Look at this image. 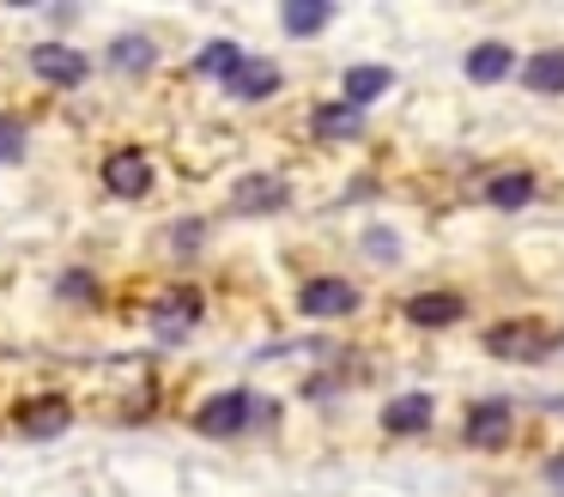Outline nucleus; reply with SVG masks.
Segmentation results:
<instances>
[{"label": "nucleus", "mask_w": 564, "mask_h": 497, "mask_svg": "<svg viewBox=\"0 0 564 497\" xmlns=\"http://www.w3.org/2000/svg\"><path fill=\"white\" fill-rule=\"evenodd\" d=\"M249 424H273V407H268V400H256L249 388H219V395H213L207 407L195 412V431L213 436V443H225V436H243Z\"/></svg>", "instance_id": "nucleus-1"}, {"label": "nucleus", "mask_w": 564, "mask_h": 497, "mask_svg": "<svg viewBox=\"0 0 564 497\" xmlns=\"http://www.w3.org/2000/svg\"><path fill=\"white\" fill-rule=\"evenodd\" d=\"M147 322H152V339H164V346H183V339L195 334V322H200V291H195V285L159 291Z\"/></svg>", "instance_id": "nucleus-2"}, {"label": "nucleus", "mask_w": 564, "mask_h": 497, "mask_svg": "<svg viewBox=\"0 0 564 497\" xmlns=\"http://www.w3.org/2000/svg\"><path fill=\"white\" fill-rule=\"evenodd\" d=\"M152 182H159V170H152V158L140 152V145H116V152L104 158V188H110L116 201H147Z\"/></svg>", "instance_id": "nucleus-3"}, {"label": "nucleus", "mask_w": 564, "mask_h": 497, "mask_svg": "<svg viewBox=\"0 0 564 497\" xmlns=\"http://www.w3.org/2000/svg\"><path fill=\"white\" fill-rule=\"evenodd\" d=\"M510 419H516V407L503 395H486V400H474V407L462 412V436L474 449H498L503 436H510Z\"/></svg>", "instance_id": "nucleus-4"}, {"label": "nucleus", "mask_w": 564, "mask_h": 497, "mask_svg": "<svg viewBox=\"0 0 564 497\" xmlns=\"http://www.w3.org/2000/svg\"><path fill=\"white\" fill-rule=\"evenodd\" d=\"M31 73L50 79V85H62V91H79V85L91 79V61L79 55V48H67V43H43V48H31Z\"/></svg>", "instance_id": "nucleus-5"}, {"label": "nucleus", "mask_w": 564, "mask_h": 497, "mask_svg": "<svg viewBox=\"0 0 564 497\" xmlns=\"http://www.w3.org/2000/svg\"><path fill=\"white\" fill-rule=\"evenodd\" d=\"M486 352H491V358H516V364H540L552 352V339L540 334L534 322H498L486 334Z\"/></svg>", "instance_id": "nucleus-6"}, {"label": "nucleus", "mask_w": 564, "mask_h": 497, "mask_svg": "<svg viewBox=\"0 0 564 497\" xmlns=\"http://www.w3.org/2000/svg\"><path fill=\"white\" fill-rule=\"evenodd\" d=\"M431 419H437V400L425 388H406V395H394L382 407V431L389 436H419V431H431Z\"/></svg>", "instance_id": "nucleus-7"}, {"label": "nucleus", "mask_w": 564, "mask_h": 497, "mask_svg": "<svg viewBox=\"0 0 564 497\" xmlns=\"http://www.w3.org/2000/svg\"><path fill=\"white\" fill-rule=\"evenodd\" d=\"M297 310L316 315V322H334V315H352L358 310V291L346 285V279H310V285L297 291Z\"/></svg>", "instance_id": "nucleus-8"}, {"label": "nucleus", "mask_w": 564, "mask_h": 497, "mask_svg": "<svg viewBox=\"0 0 564 497\" xmlns=\"http://www.w3.org/2000/svg\"><path fill=\"white\" fill-rule=\"evenodd\" d=\"M67 424H74V407L55 395H37L19 407V436H31V443H50V436H62Z\"/></svg>", "instance_id": "nucleus-9"}, {"label": "nucleus", "mask_w": 564, "mask_h": 497, "mask_svg": "<svg viewBox=\"0 0 564 497\" xmlns=\"http://www.w3.org/2000/svg\"><path fill=\"white\" fill-rule=\"evenodd\" d=\"M462 315H467L462 291H419V298H406V322H419V327H449Z\"/></svg>", "instance_id": "nucleus-10"}, {"label": "nucleus", "mask_w": 564, "mask_h": 497, "mask_svg": "<svg viewBox=\"0 0 564 497\" xmlns=\"http://www.w3.org/2000/svg\"><path fill=\"white\" fill-rule=\"evenodd\" d=\"M389 85H394L389 67H377V61H358V67H346V79H340V104L370 109L382 91H389Z\"/></svg>", "instance_id": "nucleus-11"}, {"label": "nucleus", "mask_w": 564, "mask_h": 497, "mask_svg": "<svg viewBox=\"0 0 564 497\" xmlns=\"http://www.w3.org/2000/svg\"><path fill=\"white\" fill-rule=\"evenodd\" d=\"M280 79H285V73H280V67H273V61H261V55H249V61H243V67H237V79H231V85H225V91H231V97H237V104H261V97H273V91H280Z\"/></svg>", "instance_id": "nucleus-12"}, {"label": "nucleus", "mask_w": 564, "mask_h": 497, "mask_svg": "<svg viewBox=\"0 0 564 497\" xmlns=\"http://www.w3.org/2000/svg\"><path fill=\"white\" fill-rule=\"evenodd\" d=\"M310 128H316V140H328V145H346V140H358L365 133V109H352V104H322L316 116H310Z\"/></svg>", "instance_id": "nucleus-13"}, {"label": "nucleus", "mask_w": 564, "mask_h": 497, "mask_svg": "<svg viewBox=\"0 0 564 497\" xmlns=\"http://www.w3.org/2000/svg\"><path fill=\"white\" fill-rule=\"evenodd\" d=\"M522 85L534 97H564V48H534L522 61Z\"/></svg>", "instance_id": "nucleus-14"}, {"label": "nucleus", "mask_w": 564, "mask_h": 497, "mask_svg": "<svg viewBox=\"0 0 564 497\" xmlns=\"http://www.w3.org/2000/svg\"><path fill=\"white\" fill-rule=\"evenodd\" d=\"M292 201V188H285V176H243L237 182V213H280V206Z\"/></svg>", "instance_id": "nucleus-15"}, {"label": "nucleus", "mask_w": 564, "mask_h": 497, "mask_svg": "<svg viewBox=\"0 0 564 497\" xmlns=\"http://www.w3.org/2000/svg\"><path fill=\"white\" fill-rule=\"evenodd\" d=\"M467 79L474 85H498V79H510L516 73V48L510 43H479V48H467Z\"/></svg>", "instance_id": "nucleus-16"}, {"label": "nucleus", "mask_w": 564, "mask_h": 497, "mask_svg": "<svg viewBox=\"0 0 564 497\" xmlns=\"http://www.w3.org/2000/svg\"><path fill=\"white\" fill-rule=\"evenodd\" d=\"M280 24H285V36H316L334 24V0H285Z\"/></svg>", "instance_id": "nucleus-17"}, {"label": "nucleus", "mask_w": 564, "mask_h": 497, "mask_svg": "<svg viewBox=\"0 0 564 497\" xmlns=\"http://www.w3.org/2000/svg\"><path fill=\"white\" fill-rule=\"evenodd\" d=\"M243 61H249L243 48H237L231 36H219V43H207V48H200V55H195V73H200V79H225V85H231Z\"/></svg>", "instance_id": "nucleus-18"}, {"label": "nucleus", "mask_w": 564, "mask_h": 497, "mask_svg": "<svg viewBox=\"0 0 564 497\" xmlns=\"http://www.w3.org/2000/svg\"><path fill=\"white\" fill-rule=\"evenodd\" d=\"M486 201L503 206V213H516V206L534 201V176H528V170H503V176L486 182Z\"/></svg>", "instance_id": "nucleus-19"}, {"label": "nucleus", "mask_w": 564, "mask_h": 497, "mask_svg": "<svg viewBox=\"0 0 564 497\" xmlns=\"http://www.w3.org/2000/svg\"><path fill=\"white\" fill-rule=\"evenodd\" d=\"M152 61H159V43H152V36H116L110 43V67H122V73H147Z\"/></svg>", "instance_id": "nucleus-20"}, {"label": "nucleus", "mask_w": 564, "mask_h": 497, "mask_svg": "<svg viewBox=\"0 0 564 497\" xmlns=\"http://www.w3.org/2000/svg\"><path fill=\"white\" fill-rule=\"evenodd\" d=\"M171 249L183 255V261L207 249V218H176V225H171Z\"/></svg>", "instance_id": "nucleus-21"}, {"label": "nucleus", "mask_w": 564, "mask_h": 497, "mask_svg": "<svg viewBox=\"0 0 564 497\" xmlns=\"http://www.w3.org/2000/svg\"><path fill=\"white\" fill-rule=\"evenodd\" d=\"M19 158H25V121L0 116V164H19Z\"/></svg>", "instance_id": "nucleus-22"}, {"label": "nucleus", "mask_w": 564, "mask_h": 497, "mask_svg": "<svg viewBox=\"0 0 564 497\" xmlns=\"http://www.w3.org/2000/svg\"><path fill=\"white\" fill-rule=\"evenodd\" d=\"M365 255H370V261H382V267H389V261H401V237H394L389 225L365 230Z\"/></svg>", "instance_id": "nucleus-23"}, {"label": "nucleus", "mask_w": 564, "mask_h": 497, "mask_svg": "<svg viewBox=\"0 0 564 497\" xmlns=\"http://www.w3.org/2000/svg\"><path fill=\"white\" fill-rule=\"evenodd\" d=\"M540 479H546V491H552V497H564V449L546 461V473H540Z\"/></svg>", "instance_id": "nucleus-24"}, {"label": "nucleus", "mask_w": 564, "mask_h": 497, "mask_svg": "<svg viewBox=\"0 0 564 497\" xmlns=\"http://www.w3.org/2000/svg\"><path fill=\"white\" fill-rule=\"evenodd\" d=\"M62 291L67 298H91V273H62Z\"/></svg>", "instance_id": "nucleus-25"}]
</instances>
